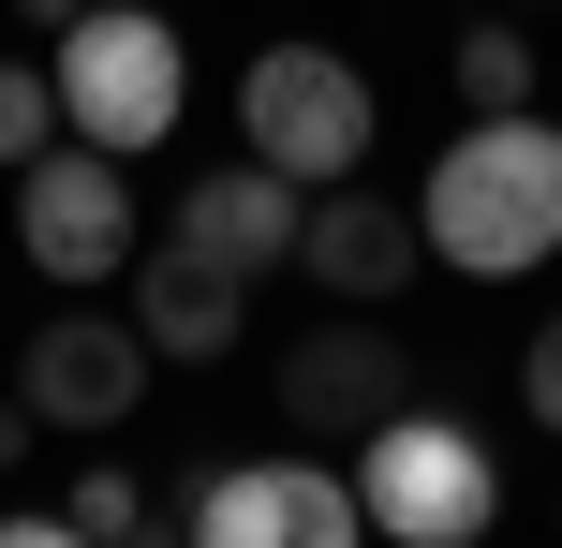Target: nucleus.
Wrapping results in <instances>:
<instances>
[{"instance_id":"obj_1","label":"nucleus","mask_w":562,"mask_h":548,"mask_svg":"<svg viewBox=\"0 0 562 548\" xmlns=\"http://www.w3.org/2000/svg\"><path fill=\"white\" fill-rule=\"evenodd\" d=\"M415 223H429V253H445L459 282H518V267H548V253H562V134H548L533 104L459 119L445 164H429V193H415Z\"/></svg>"},{"instance_id":"obj_2","label":"nucleus","mask_w":562,"mask_h":548,"mask_svg":"<svg viewBox=\"0 0 562 548\" xmlns=\"http://www.w3.org/2000/svg\"><path fill=\"white\" fill-rule=\"evenodd\" d=\"M178 89H193V59H178V15L164 0H89L75 30H59V134L89 148H164L178 134Z\"/></svg>"},{"instance_id":"obj_3","label":"nucleus","mask_w":562,"mask_h":548,"mask_svg":"<svg viewBox=\"0 0 562 548\" xmlns=\"http://www.w3.org/2000/svg\"><path fill=\"white\" fill-rule=\"evenodd\" d=\"M356 504L385 548H474L488 519H504V474H488V445L459 430V415H370L356 430Z\"/></svg>"},{"instance_id":"obj_4","label":"nucleus","mask_w":562,"mask_h":548,"mask_svg":"<svg viewBox=\"0 0 562 548\" xmlns=\"http://www.w3.org/2000/svg\"><path fill=\"white\" fill-rule=\"evenodd\" d=\"M237 134H252L281 178H311V193H326V178L370 164L385 104H370V75H356L340 45H267L252 75H237Z\"/></svg>"},{"instance_id":"obj_5","label":"nucleus","mask_w":562,"mask_h":548,"mask_svg":"<svg viewBox=\"0 0 562 548\" xmlns=\"http://www.w3.org/2000/svg\"><path fill=\"white\" fill-rule=\"evenodd\" d=\"M164 534H193V548H356L370 504L326 460H223V474L164 490Z\"/></svg>"},{"instance_id":"obj_6","label":"nucleus","mask_w":562,"mask_h":548,"mask_svg":"<svg viewBox=\"0 0 562 548\" xmlns=\"http://www.w3.org/2000/svg\"><path fill=\"white\" fill-rule=\"evenodd\" d=\"M15 253L45 267L59 297H104L119 267L148 253V237H134V193H119V148H89V134L30 148V164H15Z\"/></svg>"},{"instance_id":"obj_7","label":"nucleus","mask_w":562,"mask_h":548,"mask_svg":"<svg viewBox=\"0 0 562 548\" xmlns=\"http://www.w3.org/2000/svg\"><path fill=\"white\" fill-rule=\"evenodd\" d=\"M148 371H164V356H148V326L134 312H59V326H30L15 342V401L45 415V445H89V430H119V415L148 401Z\"/></svg>"},{"instance_id":"obj_8","label":"nucleus","mask_w":562,"mask_h":548,"mask_svg":"<svg viewBox=\"0 0 562 548\" xmlns=\"http://www.w3.org/2000/svg\"><path fill=\"white\" fill-rule=\"evenodd\" d=\"M296 267H311L326 297H356V312H385V297L429 267V223H415V193L326 178V193H311V223H296Z\"/></svg>"},{"instance_id":"obj_9","label":"nucleus","mask_w":562,"mask_h":548,"mask_svg":"<svg viewBox=\"0 0 562 548\" xmlns=\"http://www.w3.org/2000/svg\"><path fill=\"white\" fill-rule=\"evenodd\" d=\"M415 401V356H400V326H296L281 342V415L296 430H370V415H400Z\"/></svg>"},{"instance_id":"obj_10","label":"nucleus","mask_w":562,"mask_h":548,"mask_svg":"<svg viewBox=\"0 0 562 548\" xmlns=\"http://www.w3.org/2000/svg\"><path fill=\"white\" fill-rule=\"evenodd\" d=\"M296 223H311V178H281L267 148H237V164H207L193 193H178L164 237H193V253L237 267V282H267V267H296Z\"/></svg>"},{"instance_id":"obj_11","label":"nucleus","mask_w":562,"mask_h":548,"mask_svg":"<svg viewBox=\"0 0 562 548\" xmlns=\"http://www.w3.org/2000/svg\"><path fill=\"white\" fill-rule=\"evenodd\" d=\"M134 326H148V356L207 371V356H237V326H252V282H237L223 253H193V237H164V253H134Z\"/></svg>"},{"instance_id":"obj_12","label":"nucleus","mask_w":562,"mask_h":548,"mask_svg":"<svg viewBox=\"0 0 562 548\" xmlns=\"http://www.w3.org/2000/svg\"><path fill=\"white\" fill-rule=\"evenodd\" d=\"M533 30H518V15H474V30H459V119H504V104H533Z\"/></svg>"},{"instance_id":"obj_13","label":"nucleus","mask_w":562,"mask_h":548,"mask_svg":"<svg viewBox=\"0 0 562 548\" xmlns=\"http://www.w3.org/2000/svg\"><path fill=\"white\" fill-rule=\"evenodd\" d=\"M59 148V59H0V164Z\"/></svg>"},{"instance_id":"obj_14","label":"nucleus","mask_w":562,"mask_h":548,"mask_svg":"<svg viewBox=\"0 0 562 548\" xmlns=\"http://www.w3.org/2000/svg\"><path fill=\"white\" fill-rule=\"evenodd\" d=\"M75 548H119V534H164V490H134V474H75Z\"/></svg>"},{"instance_id":"obj_15","label":"nucleus","mask_w":562,"mask_h":548,"mask_svg":"<svg viewBox=\"0 0 562 548\" xmlns=\"http://www.w3.org/2000/svg\"><path fill=\"white\" fill-rule=\"evenodd\" d=\"M518 401H533V430H562V312L533 326V356H518Z\"/></svg>"},{"instance_id":"obj_16","label":"nucleus","mask_w":562,"mask_h":548,"mask_svg":"<svg viewBox=\"0 0 562 548\" xmlns=\"http://www.w3.org/2000/svg\"><path fill=\"white\" fill-rule=\"evenodd\" d=\"M30 445H45V415H30V401H0V474H15Z\"/></svg>"},{"instance_id":"obj_17","label":"nucleus","mask_w":562,"mask_h":548,"mask_svg":"<svg viewBox=\"0 0 562 548\" xmlns=\"http://www.w3.org/2000/svg\"><path fill=\"white\" fill-rule=\"evenodd\" d=\"M15 15H30V30H45V45H59V30H75V15H89V0H15Z\"/></svg>"},{"instance_id":"obj_18","label":"nucleus","mask_w":562,"mask_h":548,"mask_svg":"<svg viewBox=\"0 0 562 548\" xmlns=\"http://www.w3.org/2000/svg\"><path fill=\"white\" fill-rule=\"evenodd\" d=\"M504 15H548V0H504Z\"/></svg>"}]
</instances>
